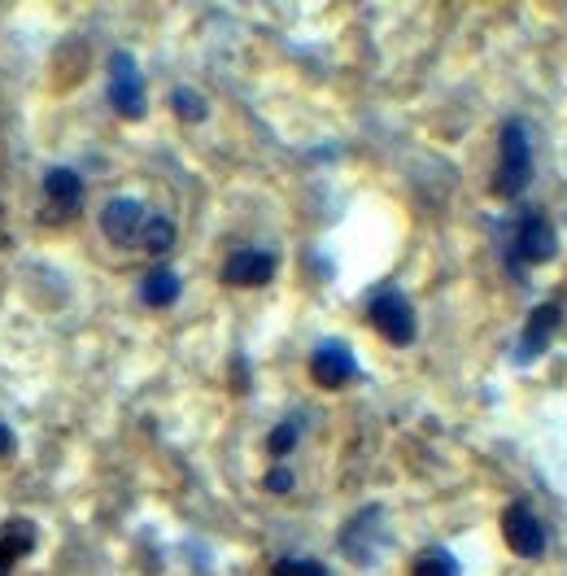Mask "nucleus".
<instances>
[{"mask_svg":"<svg viewBox=\"0 0 567 576\" xmlns=\"http://www.w3.org/2000/svg\"><path fill=\"white\" fill-rule=\"evenodd\" d=\"M110 106L118 118L127 122H140L149 115V97H144V79H140V66L131 53H113L110 57Z\"/></svg>","mask_w":567,"mask_h":576,"instance_id":"obj_3","label":"nucleus"},{"mask_svg":"<svg viewBox=\"0 0 567 576\" xmlns=\"http://www.w3.org/2000/svg\"><path fill=\"white\" fill-rule=\"evenodd\" d=\"M179 293H184V284H179V275H175L171 267H153V271L140 280V302H144V306H153V311L175 306V302H179Z\"/></svg>","mask_w":567,"mask_h":576,"instance_id":"obj_13","label":"nucleus"},{"mask_svg":"<svg viewBox=\"0 0 567 576\" xmlns=\"http://www.w3.org/2000/svg\"><path fill=\"white\" fill-rule=\"evenodd\" d=\"M144 219H149L144 202H135V197H113L110 206L101 210V231L110 236L113 244H135L140 231H144Z\"/></svg>","mask_w":567,"mask_h":576,"instance_id":"obj_10","label":"nucleus"},{"mask_svg":"<svg viewBox=\"0 0 567 576\" xmlns=\"http://www.w3.org/2000/svg\"><path fill=\"white\" fill-rule=\"evenodd\" d=\"M275 267L280 262L271 249H236V253H227L223 280L231 289H262L275 280Z\"/></svg>","mask_w":567,"mask_h":576,"instance_id":"obj_9","label":"nucleus"},{"mask_svg":"<svg viewBox=\"0 0 567 576\" xmlns=\"http://www.w3.org/2000/svg\"><path fill=\"white\" fill-rule=\"evenodd\" d=\"M31 551H35V524L22 520V515H13V520L0 529V576L13 573V564H18L22 555H31Z\"/></svg>","mask_w":567,"mask_h":576,"instance_id":"obj_12","label":"nucleus"},{"mask_svg":"<svg viewBox=\"0 0 567 576\" xmlns=\"http://www.w3.org/2000/svg\"><path fill=\"white\" fill-rule=\"evenodd\" d=\"M271 576H332V573H328L319 559H297V555H293V559H280V564L271 568Z\"/></svg>","mask_w":567,"mask_h":576,"instance_id":"obj_18","label":"nucleus"},{"mask_svg":"<svg viewBox=\"0 0 567 576\" xmlns=\"http://www.w3.org/2000/svg\"><path fill=\"white\" fill-rule=\"evenodd\" d=\"M310 380L319 389H345L358 380V358L345 341H324L310 354Z\"/></svg>","mask_w":567,"mask_h":576,"instance_id":"obj_7","label":"nucleus"},{"mask_svg":"<svg viewBox=\"0 0 567 576\" xmlns=\"http://www.w3.org/2000/svg\"><path fill=\"white\" fill-rule=\"evenodd\" d=\"M380 546H384V511H380V507L358 511V515L340 529V551H345L358 568L375 564V559H380Z\"/></svg>","mask_w":567,"mask_h":576,"instance_id":"obj_5","label":"nucleus"},{"mask_svg":"<svg viewBox=\"0 0 567 576\" xmlns=\"http://www.w3.org/2000/svg\"><path fill=\"white\" fill-rule=\"evenodd\" d=\"M559 319H564V306L559 302H542L533 315H528V324H524V333H520V346H515V362L520 367H528V362H537L546 346L555 341V328H559Z\"/></svg>","mask_w":567,"mask_h":576,"instance_id":"obj_8","label":"nucleus"},{"mask_svg":"<svg viewBox=\"0 0 567 576\" xmlns=\"http://www.w3.org/2000/svg\"><path fill=\"white\" fill-rule=\"evenodd\" d=\"M502 537L520 559H542L546 555V524L528 502H511L502 511Z\"/></svg>","mask_w":567,"mask_h":576,"instance_id":"obj_6","label":"nucleus"},{"mask_svg":"<svg viewBox=\"0 0 567 576\" xmlns=\"http://www.w3.org/2000/svg\"><path fill=\"white\" fill-rule=\"evenodd\" d=\"M262 485H266V493H288V489L297 485V476H293L288 467H271V471L262 476Z\"/></svg>","mask_w":567,"mask_h":576,"instance_id":"obj_19","label":"nucleus"},{"mask_svg":"<svg viewBox=\"0 0 567 576\" xmlns=\"http://www.w3.org/2000/svg\"><path fill=\"white\" fill-rule=\"evenodd\" d=\"M528 184H533V140H528V127L520 118H511V122H502V135H498L493 197L515 202V197H524Z\"/></svg>","mask_w":567,"mask_h":576,"instance_id":"obj_1","label":"nucleus"},{"mask_svg":"<svg viewBox=\"0 0 567 576\" xmlns=\"http://www.w3.org/2000/svg\"><path fill=\"white\" fill-rule=\"evenodd\" d=\"M171 110H175L179 122H206L210 101H206L197 88H175V93H171Z\"/></svg>","mask_w":567,"mask_h":576,"instance_id":"obj_16","label":"nucleus"},{"mask_svg":"<svg viewBox=\"0 0 567 576\" xmlns=\"http://www.w3.org/2000/svg\"><path fill=\"white\" fill-rule=\"evenodd\" d=\"M559 253V231L546 215L528 210L520 224H515V236H511V267H542Z\"/></svg>","mask_w":567,"mask_h":576,"instance_id":"obj_2","label":"nucleus"},{"mask_svg":"<svg viewBox=\"0 0 567 576\" xmlns=\"http://www.w3.org/2000/svg\"><path fill=\"white\" fill-rule=\"evenodd\" d=\"M367 319H371V328H375L389 346H411V341H415V306H411L397 289L375 293L371 306H367Z\"/></svg>","mask_w":567,"mask_h":576,"instance_id":"obj_4","label":"nucleus"},{"mask_svg":"<svg viewBox=\"0 0 567 576\" xmlns=\"http://www.w3.org/2000/svg\"><path fill=\"white\" fill-rule=\"evenodd\" d=\"M9 450H13V433H9V428H4V424H0V459H4V455H9Z\"/></svg>","mask_w":567,"mask_h":576,"instance_id":"obj_20","label":"nucleus"},{"mask_svg":"<svg viewBox=\"0 0 567 576\" xmlns=\"http://www.w3.org/2000/svg\"><path fill=\"white\" fill-rule=\"evenodd\" d=\"M175 240H179V231H175V224L166 219V215H149L144 219V231H140V249L144 253H153V258H162V253H171L175 249Z\"/></svg>","mask_w":567,"mask_h":576,"instance_id":"obj_14","label":"nucleus"},{"mask_svg":"<svg viewBox=\"0 0 567 576\" xmlns=\"http://www.w3.org/2000/svg\"><path fill=\"white\" fill-rule=\"evenodd\" d=\"M297 437H302V424H297V420H284V424H275V428H271V437H266V450H271V459H284V455H293V450H297Z\"/></svg>","mask_w":567,"mask_h":576,"instance_id":"obj_17","label":"nucleus"},{"mask_svg":"<svg viewBox=\"0 0 567 576\" xmlns=\"http://www.w3.org/2000/svg\"><path fill=\"white\" fill-rule=\"evenodd\" d=\"M44 197H48V206H57V224L62 219H70L75 210H79V202H84V180H79V171H70V166H53V171H44Z\"/></svg>","mask_w":567,"mask_h":576,"instance_id":"obj_11","label":"nucleus"},{"mask_svg":"<svg viewBox=\"0 0 567 576\" xmlns=\"http://www.w3.org/2000/svg\"><path fill=\"white\" fill-rule=\"evenodd\" d=\"M411 576H462V573H458V559H454L446 546H428V551L415 555Z\"/></svg>","mask_w":567,"mask_h":576,"instance_id":"obj_15","label":"nucleus"}]
</instances>
